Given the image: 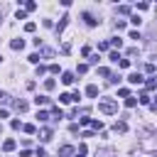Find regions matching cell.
Listing matches in <instances>:
<instances>
[{
    "instance_id": "12",
    "label": "cell",
    "mask_w": 157,
    "mask_h": 157,
    "mask_svg": "<svg viewBox=\"0 0 157 157\" xmlns=\"http://www.w3.org/2000/svg\"><path fill=\"white\" fill-rule=\"evenodd\" d=\"M15 147H17V142H15V140H5V142H2V150H5V152H12Z\"/></svg>"
},
{
    "instance_id": "32",
    "label": "cell",
    "mask_w": 157,
    "mask_h": 157,
    "mask_svg": "<svg viewBox=\"0 0 157 157\" xmlns=\"http://www.w3.org/2000/svg\"><path fill=\"white\" fill-rule=\"evenodd\" d=\"M108 59H110V61H120V54H118V52H110V56H108Z\"/></svg>"
},
{
    "instance_id": "21",
    "label": "cell",
    "mask_w": 157,
    "mask_h": 157,
    "mask_svg": "<svg viewBox=\"0 0 157 157\" xmlns=\"http://www.w3.org/2000/svg\"><path fill=\"white\" fill-rule=\"evenodd\" d=\"M59 103H71V93H61L59 96Z\"/></svg>"
},
{
    "instance_id": "13",
    "label": "cell",
    "mask_w": 157,
    "mask_h": 157,
    "mask_svg": "<svg viewBox=\"0 0 157 157\" xmlns=\"http://www.w3.org/2000/svg\"><path fill=\"white\" fill-rule=\"evenodd\" d=\"M96 157H118V155H115L113 150H98V152H96Z\"/></svg>"
},
{
    "instance_id": "27",
    "label": "cell",
    "mask_w": 157,
    "mask_h": 157,
    "mask_svg": "<svg viewBox=\"0 0 157 157\" xmlns=\"http://www.w3.org/2000/svg\"><path fill=\"white\" fill-rule=\"evenodd\" d=\"M118 66H120V69H128V66H130V59H120Z\"/></svg>"
},
{
    "instance_id": "19",
    "label": "cell",
    "mask_w": 157,
    "mask_h": 157,
    "mask_svg": "<svg viewBox=\"0 0 157 157\" xmlns=\"http://www.w3.org/2000/svg\"><path fill=\"white\" fill-rule=\"evenodd\" d=\"M54 86H56V81H54V78H47V81H44V88H47V91H52Z\"/></svg>"
},
{
    "instance_id": "42",
    "label": "cell",
    "mask_w": 157,
    "mask_h": 157,
    "mask_svg": "<svg viewBox=\"0 0 157 157\" xmlns=\"http://www.w3.org/2000/svg\"><path fill=\"white\" fill-rule=\"evenodd\" d=\"M76 157H83V155H76Z\"/></svg>"
},
{
    "instance_id": "33",
    "label": "cell",
    "mask_w": 157,
    "mask_h": 157,
    "mask_svg": "<svg viewBox=\"0 0 157 157\" xmlns=\"http://www.w3.org/2000/svg\"><path fill=\"white\" fill-rule=\"evenodd\" d=\"M76 71H78V74H86V71H88V64H78V69H76Z\"/></svg>"
},
{
    "instance_id": "44",
    "label": "cell",
    "mask_w": 157,
    "mask_h": 157,
    "mask_svg": "<svg viewBox=\"0 0 157 157\" xmlns=\"http://www.w3.org/2000/svg\"><path fill=\"white\" fill-rule=\"evenodd\" d=\"M0 17H2V12H0Z\"/></svg>"
},
{
    "instance_id": "1",
    "label": "cell",
    "mask_w": 157,
    "mask_h": 157,
    "mask_svg": "<svg viewBox=\"0 0 157 157\" xmlns=\"http://www.w3.org/2000/svg\"><path fill=\"white\" fill-rule=\"evenodd\" d=\"M98 110L105 113V115H115V113H118V103H115L113 98H101V101H98Z\"/></svg>"
},
{
    "instance_id": "6",
    "label": "cell",
    "mask_w": 157,
    "mask_h": 157,
    "mask_svg": "<svg viewBox=\"0 0 157 157\" xmlns=\"http://www.w3.org/2000/svg\"><path fill=\"white\" fill-rule=\"evenodd\" d=\"M66 25H69V15H64V17H61V22H59V25H56V27H54V29H56V34H61V32H64V27H66Z\"/></svg>"
},
{
    "instance_id": "9",
    "label": "cell",
    "mask_w": 157,
    "mask_h": 157,
    "mask_svg": "<svg viewBox=\"0 0 157 157\" xmlns=\"http://www.w3.org/2000/svg\"><path fill=\"white\" fill-rule=\"evenodd\" d=\"M10 47H12L15 52H20V49H25V39H12V42H10Z\"/></svg>"
},
{
    "instance_id": "41",
    "label": "cell",
    "mask_w": 157,
    "mask_h": 157,
    "mask_svg": "<svg viewBox=\"0 0 157 157\" xmlns=\"http://www.w3.org/2000/svg\"><path fill=\"white\" fill-rule=\"evenodd\" d=\"M0 132H2V123H0Z\"/></svg>"
},
{
    "instance_id": "37",
    "label": "cell",
    "mask_w": 157,
    "mask_h": 157,
    "mask_svg": "<svg viewBox=\"0 0 157 157\" xmlns=\"http://www.w3.org/2000/svg\"><path fill=\"white\" fill-rule=\"evenodd\" d=\"M42 74H47V66H42V64H39V66H37V76H42Z\"/></svg>"
},
{
    "instance_id": "40",
    "label": "cell",
    "mask_w": 157,
    "mask_h": 157,
    "mask_svg": "<svg viewBox=\"0 0 157 157\" xmlns=\"http://www.w3.org/2000/svg\"><path fill=\"white\" fill-rule=\"evenodd\" d=\"M5 101H7V93H5V91H0V103H5Z\"/></svg>"
},
{
    "instance_id": "31",
    "label": "cell",
    "mask_w": 157,
    "mask_h": 157,
    "mask_svg": "<svg viewBox=\"0 0 157 157\" xmlns=\"http://www.w3.org/2000/svg\"><path fill=\"white\" fill-rule=\"evenodd\" d=\"M108 47H110V44H108V42H98V52H105V49H108Z\"/></svg>"
},
{
    "instance_id": "34",
    "label": "cell",
    "mask_w": 157,
    "mask_h": 157,
    "mask_svg": "<svg viewBox=\"0 0 157 157\" xmlns=\"http://www.w3.org/2000/svg\"><path fill=\"white\" fill-rule=\"evenodd\" d=\"M98 74H101V76H110V71H108L105 66H98Z\"/></svg>"
},
{
    "instance_id": "16",
    "label": "cell",
    "mask_w": 157,
    "mask_h": 157,
    "mask_svg": "<svg viewBox=\"0 0 157 157\" xmlns=\"http://www.w3.org/2000/svg\"><path fill=\"white\" fill-rule=\"evenodd\" d=\"M88 125H91L93 130H103V123H101V120H93V118H91V120H88Z\"/></svg>"
},
{
    "instance_id": "28",
    "label": "cell",
    "mask_w": 157,
    "mask_h": 157,
    "mask_svg": "<svg viewBox=\"0 0 157 157\" xmlns=\"http://www.w3.org/2000/svg\"><path fill=\"white\" fill-rule=\"evenodd\" d=\"M47 71H49V74H59V71H61V69H59V64H52V66H49V69H47Z\"/></svg>"
},
{
    "instance_id": "2",
    "label": "cell",
    "mask_w": 157,
    "mask_h": 157,
    "mask_svg": "<svg viewBox=\"0 0 157 157\" xmlns=\"http://www.w3.org/2000/svg\"><path fill=\"white\" fill-rule=\"evenodd\" d=\"M39 140H42V142H49V140H52V128H42V130H39Z\"/></svg>"
},
{
    "instance_id": "39",
    "label": "cell",
    "mask_w": 157,
    "mask_h": 157,
    "mask_svg": "<svg viewBox=\"0 0 157 157\" xmlns=\"http://www.w3.org/2000/svg\"><path fill=\"white\" fill-rule=\"evenodd\" d=\"M20 157H32V152H29V150H22V152H20Z\"/></svg>"
},
{
    "instance_id": "7",
    "label": "cell",
    "mask_w": 157,
    "mask_h": 157,
    "mask_svg": "<svg viewBox=\"0 0 157 157\" xmlns=\"http://www.w3.org/2000/svg\"><path fill=\"white\" fill-rule=\"evenodd\" d=\"M113 130H115V132H128V123H125V120H118V123L113 125Z\"/></svg>"
},
{
    "instance_id": "20",
    "label": "cell",
    "mask_w": 157,
    "mask_h": 157,
    "mask_svg": "<svg viewBox=\"0 0 157 157\" xmlns=\"http://www.w3.org/2000/svg\"><path fill=\"white\" fill-rule=\"evenodd\" d=\"M118 96L120 98H130V88H118Z\"/></svg>"
},
{
    "instance_id": "22",
    "label": "cell",
    "mask_w": 157,
    "mask_h": 157,
    "mask_svg": "<svg viewBox=\"0 0 157 157\" xmlns=\"http://www.w3.org/2000/svg\"><path fill=\"white\" fill-rule=\"evenodd\" d=\"M135 105H137V101H135L132 96H130V98H125V108H135Z\"/></svg>"
},
{
    "instance_id": "4",
    "label": "cell",
    "mask_w": 157,
    "mask_h": 157,
    "mask_svg": "<svg viewBox=\"0 0 157 157\" xmlns=\"http://www.w3.org/2000/svg\"><path fill=\"white\" fill-rule=\"evenodd\" d=\"M61 83H64V86H71V83H74V74H71V71H64V74H61Z\"/></svg>"
},
{
    "instance_id": "25",
    "label": "cell",
    "mask_w": 157,
    "mask_h": 157,
    "mask_svg": "<svg viewBox=\"0 0 157 157\" xmlns=\"http://www.w3.org/2000/svg\"><path fill=\"white\" fill-rule=\"evenodd\" d=\"M25 10H27V12H32V10H37V2H25Z\"/></svg>"
},
{
    "instance_id": "43",
    "label": "cell",
    "mask_w": 157,
    "mask_h": 157,
    "mask_svg": "<svg viewBox=\"0 0 157 157\" xmlns=\"http://www.w3.org/2000/svg\"><path fill=\"white\" fill-rule=\"evenodd\" d=\"M0 61H2V56H0Z\"/></svg>"
},
{
    "instance_id": "17",
    "label": "cell",
    "mask_w": 157,
    "mask_h": 157,
    "mask_svg": "<svg viewBox=\"0 0 157 157\" xmlns=\"http://www.w3.org/2000/svg\"><path fill=\"white\" fill-rule=\"evenodd\" d=\"M52 118H64V113H61V108H59V105H54V108H52Z\"/></svg>"
},
{
    "instance_id": "15",
    "label": "cell",
    "mask_w": 157,
    "mask_h": 157,
    "mask_svg": "<svg viewBox=\"0 0 157 157\" xmlns=\"http://www.w3.org/2000/svg\"><path fill=\"white\" fill-rule=\"evenodd\" d=\"M34 103H37V105H47L49 98H47V96H34Z\"/></svg>"
},
{
    "instance_id": "5",
    "label": "cell",
    "mask_w": 157,
    "mask_h": 157,
    "mask_svg": "<svg viewBox=\"0 0 157 157\" xmlns=\"http://www.w3.org/2000/svg\"><path fill=\"white\" fill-rule=\"evenodd\" d=\"M128 81L130 83H142V74L140 71H132V74H128Z\"/></svg>"
},
{
    "instance_id": "26",
    "label": "cell",
    "mask_w": 157,
    "mask_h": 157,
    "mask_svg": "<svg viewBox=\"0 0 157 157\" xmlns=\"http://www.w3.org/2000/svg\"><path fill=\"white\" fill-rule=\"evenodd\" d=\"M39 59H42V54H29V61L32 64H39Z\"/></svg>"
},
{
    "instance_id": "14",
    "label": "cell",
    "mask_w": 157,
    "mask_h": 157,
    "mask_svg": "<svg viewBox=\"0 0 157 157\" xmlns=\"http://www.w3.org/2000/svg\"><path fill=\"white\" fill-rule=\"evenodd\" d=\"M49 118H52V115H49L47 110H39V113H37V120H39V123H47Z\"/></svg>"
},
{
    "instance_id": "23",
    "label": "cell",
    "mask_w": 157,
    "mask_h": 157,
    "mask_svg": "<svg viewBox=\"0 0 157 157\" xmlns=\"http://www.w3.org/2000/svg\"><path fill=\"white\" fill-rule=\"evenodd\" d=\"M22 130H25L27 135H34V132H37V128H34V125H22Z\"/></svg>"
},
{
    "instance_id": "24",
    "label": "cell",
    "mask_w": 157,
    "mask_h": 157,
    "mask_svg": "<svg viewBox=\"0 0 157 157\" xmlns=\"http://www.w3.org/2000/svg\"><path fill=\"white\" fill-rule=\"evenodd\" d=\"M118 12H120V15H130V5H120Z\"/></svg>"
},
{
    "instance_id": "29",
    "label": "cell",
    "mask_w": 157,
    "mask_h": 157,
    "mask_svg": "<svg viewBox=\"0 0 157 157\" xmlns=\"http://www.w3.org/2000/svg\"><path fill=\"white\" fill-rule=\"evenodd\" d=\"M140 103L147 105V103H150V96H147V93H140Z\"/></svg>"
},
{
    "instance_id": "10",
    "label": "cell",
    "mask_w": 157,
    "mask_h": 157,
    "mask_svg": "<svg viewBox=\"0 0 157 157\" xmlns=\"http://www.w3.org/2000/svg\"><path fill=\"white\" fill-rule=\"evenodd\" d=\"M86 96H88V98H96V96H98V86H93V83L86 86Z\"/></svg>"
},
{
    "instance_id": "38",
    "label": "cell",
    "mask_w": 157,
    "mask_h": 157,
    "mask_svg": "<svg viewBox=\"0 0 157 157\" xmlns=\"http://www.w3.org/2000/svg\"><path fill=\"white\" fill-rule=\"evenodd\" d=\"M147 88H150V91H152V88H157V81H155V78H150V81H147Z\"/></svg>"
},
{
    "instance_id": "36",
    "label": "cell",
    "mask_w": 157,
    "mask_h": 157,
    "mask_svg": "<svg viewBox=\"0 0 157 157\" xmlns=\"http://www.w3.org/2000/svg\"><path fill=\"white\" fill-rule=\"evenodd\" d=\"M25 15H27L25 10H17V12H15V17H17V20H25Z\"/></svg>"
},
{
    "instance_id": "11",
    "label": "cell",
    "mask_w": 157,
    "mask_h": 157,
    "mask_svg": "<svg viewBox=\"0 0 157 157\" xmlns=\"http://www.w3.org/2000/svg\"><path fill=\"white\" fill-rule=\"evenodd\" d=\"M27 108H29V103H27V101H15V110H20V113H25Z\"/></svg>"
},
{
    "instance_id": "18",
    "label": "cell",
    "mask_w": 157,
    "mask_h": 157,
    "mask_svg": "<svg viewBox=\"0 0 157 157\" xmlns=\"http://www.w3.org/2000/svg\"><path fill=\"white\" fill-rule=\"evenodd\" d=\"M108 44H110V47H118V49H120V47H123V39H118V37H113V39H110Z\"/></svg>"
},
{
    "instance_id": "8",
    "label": "cell",
    "mask_w": 157,
    "mask_h": 157,
    "mask_svg": "<svg viewBox=\"0 0 157 157\" xmlns=\"http://www.w3.org/2000/svg\"><path fill=\"white\" fill-rule=\"evenodd\" d=\"M71 155H74V147H71V145H64V147L59 150V157H71Z\"/></svg>"
},
{
    "instance_id": "30",
    "label": "cell",
    "mask_w": 157,
    "mask_h": 157,
    "mask_svg": "<svg viewBox=\"0 0 157 157\" xmlns=\"http://www.w3.org/2000/svg\"><path fill=\"white\" fill-rule=\"evenodd\" d=\"M34 27H37L34 22H27V25H25V32H34Z\"/></svg>"
},
{
    "instance_id": "35",
    "label": "cell",
    "mask_w": 157,
    "mask_h": 157,
    "mask_svg": "<svg viewBox=\"0 0 157 157\" xmlns=\"http://www.w3.org/2000/svg\"><path fill=\"white\" fill-rule=\"evenodd\" d=\"M10 125H12V130H20V128H22V123H20V120H17V118H15V120H12V123H10Z\"/></svg>"
},
{
    "instance_id": "3",
    "label": "cell",
    "mask_w": 157,
    "mask_h": 157,
    "mask_svg": "<svg viewBox=\"0 0 157 157\" xmlns=\"http://www.w3.org/2000/svg\"><path fill=\"white\" fill-rule=\"evenodd\" d=\"M81 17H83V20H86V25H88V27H96V25H98V20H96V17H93V15H91V12H83V15H81Z\"/></svg>"
}]
</instances>
